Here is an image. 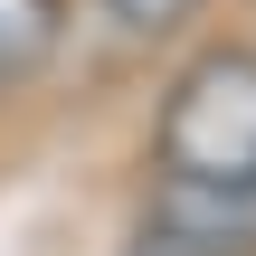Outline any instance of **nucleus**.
<instances>
[{
  "label": "nucleus",
  "instance_id": "1",
  "mask_svg": "<svg viewBox=\"0 0 256 256\" xmlns=\"http://www.w3.org/2000/svg\"><path fill=\"white\" fill-rule=\"evenodd\" d=\"M152 152H162L171 190H209V200H247L256 209V48L218 38L171 76Z\"/></svg>",
  "mask_w": 256,
  "mask_h": 256
},
{
  "label": "nucleus",
  "instance_id": "2",
  "mask_svg": "<svg viewBox=\"0 0 256 256\" xmlns=\"http://www.w3.org/2000/svg\"><path fill=\"white\" fill-rule=\"evenodd\" d=\"M142 256H256V209L162 180V200L142 218Z\"/></svg>",
  "mask_w": 256,
  "mask_h": 256
},
{
  "label": "nucleus",
  "instance_id": "3",
  "mask_svg": "<svg viewBox=\"0 0 256 256\" xmlns=\"http://www.w3.org/2000/svg\"><path fill=\"white\" fill-rule=\"evenodd\" d=\"M66 38V0H0V86H28Z\"/></svg>",
  "mask_w": 256,
  "mask_h": 256
},
{
  "label": "nucleus",
  "instance_id": "4",
  "mask_svg": "<svg viewBox=\"0 0 256 256\" xmlns=\"http://www.w3.org/2000/svg\"><path fill=\"white\" fill-rule=\"evenodd\" d=\"M200 10H209V0H104V19H114L124 38H180Z\"/></svg>",
  "mask_w": 256,
  "mask_h": 256
}]
</instances>
